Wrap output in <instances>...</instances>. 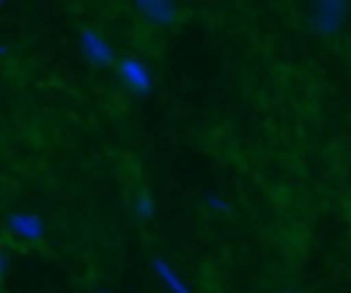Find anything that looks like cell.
<instances>
[{"instance_id":"30bf717a","label":"cell","mask_w":351,"mask_h":293,"mask_svg":"<svg viewBox=\"0 0 351 293\" xmlns=\"http://www.w3.org/2000/svg\"><path fill=\"white\" fill-rule=\"evenodd\" d=\"M282 293H302V290H282Z\"/></svg>"},{"instance_id":"7a4b0ae2","label":"cell","mask_w":351,"mask_h":293,"mask_svg":"<svg viewBox=\"0 0 351 293\" xmlns=\"http://www.w3.org/2000/svg\"><path fill=\"white\" fill-rule=\"evenodd\" d=\"M346 25V0H313V27L318 36H337Z\"/></svg>"},{"instance_id":"3957f363","label":"cell","mask_w":351,"mask_h":293,"mask_svg":"<svg viewBox=\"0 0 351 293\" xmlns=\"http://www.w3.org/2000/svg\"><path fill=\"white\" fill-rule=\"evenodd\" d=\"M80 47H82L85 60H88V63H93L96 68H107V66L118 63V60H115V55H112L110 41H107V38H101L93 27H82V30H80Z\"/></svg>"},{"instance_id":"9c48e42d","label":"cell","mask_w":351,"mask_h":293,"mask_svg":"<svg viewBox=\"0 0 351 293\" xmlns=\"http://www.w3.org/2000/svg\"><path fill=\"white\" fill-rule=\"evenodd\" d=\"M0 266H3V274H5V271H8V255H5V252L0 255Z\"/></svg>"},{"instance_id":"277c9868","label":"cell","mask_w":351,"mask_h":293,"mask_svg":"<svg viewBox=\"0 0 351 293\" xmlns=\"http://www.w3.org/2000/svg\"><path fill=\"white\" fill-rule=\"evenodd\" d=\"M134 3H137L140 14H143L148 22L162 25V27L173 25L176 16H178V11H176V0H134Z\"/></svg>"},{"instance_id":"ba28073f","label":"cell","mask_w":351,"mask_h":293,"mask_svg":"<svg viewBox=\"0 0 351 293\" xmlns=\"http://www.w3.org/2000/svg\"><path fill=\"white\" fill-rule=\"evenodd\" d=\"M206 200H208V205H211L214 211H222V214H230V205H228V203H225L222 197H217L214 192H211V194H208Z\"/></svg>"},{"instance_id":"8992f818","label":"cell","mask_w":351,"mask_h":293,"mask_svg":"<svg viewBox=\"0 0 351 293\" xmlns=\"http://www.w3.org/2000/svg\"><path fill=\"white\" fill-rule=\"evenodd\" d=\"M151 266H154V271L159 274V279L165 282V288L170 290V293H192L189 288H186V282L167 266V260H162V257H154L151 260Z\"/></svg>"},{"instance_id":"6da1fadb","label":"cell","mask_w":351,"mask_h":293,"mask_svg":"<svg viewBox=\"0 0 351 293\" xmlns=\"http://www.w3.org/2000/svg\"><path fill=\"white\" fill-rule=\"evenodd\" d=\"M115 71H118V77H121V82L126 85L129 93H134V96H148V93L154 90V77H151L148 66H145L140 58H134V55L118 58Z\"/></svg>"},{"instance_id":"5b68a950","label":"cell","mask_w":351,"mask_h":293,"mask_svg":"<svg viewBox=\"0 0 351 293\" xmlns=\"http://www.w3.org/2000/svg\"><path fill=\"white\" fill-rule=\"evenodd\" d=\"M8 230L16 238L25 241H41L44 238V222L38 214H11L8 216Z\"/></svg>"},{"instance_id":"8fae6325","label":"cell","mask_w":351,"mask_h":293,"mask_svg":"<svg viewBox=\"0 0 351 293\" xmlns=\"http://www.w3.org/2000/svg\"><path fill=\"white\" fill-rule=\"evenodd\" d=\"M99 293H107V290H99Z\"/></svg>"},{"instance_id":"52a82bcc","label":"cell","mask_w":351,"mask_h":293,"mask_svg":"<svg viewBox=\"0 0 351 293\" xmlns=\"http://www.w3.org/2000/svg\"><path fill=\"white\" fill-rule=\"evenodd\" d=\"M134 214H137V219H143V222L154 219V200H151L148 192H140V194H137V200H134Z\"/></svg>"}]
</instances>
